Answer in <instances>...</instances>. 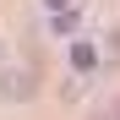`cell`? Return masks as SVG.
<instances>
[{
    "instance_id": "6da1fadb",
    "label": "cell",
    "mask_w": 120,
    "mask_h": 120,
    "mask_svg": "<svg viewBox=\"0 0 120 120\" xmlns=\"http://www.w3.org/2000/svg\"><path fill=\"white\" fill-rule=\"evenodd\" d=\"M33 93H38V71H33V66H11V71H0V98H6V104H27Z\"/></svg>"
},
{
    "instance_id": "7a4b0ae2",
    "label": "cell",
    "mask_w": 120,
    "mask_h": 120,
    "mask_svg": "<svg viewBox=\"0 0 120 120\" xmlns=\"http://www.w3.org/2000/svg\"><path fill=\"white\" fill-rule=\"evenodd\" d=\"M71 66H76V71H93V66H98V49H93V44H71Z\"/></svg>"
},
{
    "instance_id": "3957f363",
    "label": "cell",
    "mask_w": 120,
    "mask_h": 120,
    "mask_svg": "<svg viewBox=\"0 0 120 120\" xmlns=\"http://www.w3.org/2000/svg\"><path fill=\"white\" fill-rule=\"evenodd\" d=\"M93 120H120V98H109V109H98Z\"/></svg>"
},
{
    "instance_id": "277c9868",
    "label": "cell",
    "mask_w": 120,
    "mask_h": 120,
    "mask_svg": "<svg viewBox=\"0 0 120 120\" xmlns=\"http://www.w3.org/2000/svg\"><path fill=\"white\" fill-rule=\"evenodd\" d=\"M49 6H55V11H66V6H71V0H49Z\"/></svg>"
}]
</instances>
